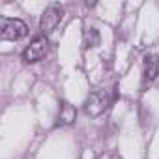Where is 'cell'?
Instances as JSON below:
<instances>
[{
    "label": "cell",
    "instance_id": "6da1fadb",
    "mask_svg": "<svg viewBox=\"0 0 159 159\" xmlns=\"http://www.w3.org/2000/svg\"><path fill=\"white\" fill-rule=\"evenodd\" d=\"M28 34V26L21 19L13 17H2L0 19V38L4 41H17L23 39Z\"/></svg>",
    "mask_w": 159,
    "mask_h": 159
},
{
    "label": "cell",
    "instance_id": "52a82bcc",
    "mask_svg": "<svg viewBox=\"0 0 159 159\" xmlns=\"http://www.w3.org/2000/svg\"><path fill=\"white\" fill-rule=\"evenodd\" d=\"M99 41H101L99 32H98L94 26H86V28H84V34H83V43H84V47H86V49H94V47L99 45Z\"/></svg>",
    "mask_w": 159,
    "mask_h": 159
},
{
    "label": "cell",
    "instance_id": "3957f363",
    "mask_svg": "<svg viewBox=\"0 0 159 159\" xmlns=\"http://www.w3.org/2000/svg\"><path fill=\"white\" fill-rule=\"evenodd\" d=\"M109 107V94L105 90H94L88 98H86V103H84V112L92 118L96 116H101Z\"/></svg>",
    "mask_w": 159,
    "mask_h": 159
},
{
    "label": "cell",
    "instance_id": "277c9868",
    "mask_svg": "<svg viewBox=\"0 0 159 159\" xmlns=\"http://www.w3.org/2000/svg\"><path fill=\"white\" fill-rule=\"evenodd\" d=\"M47 51H49V43H47V38L45 36H38L30 41V45L23 51V60L26 64H36L39 60H43L47 56Z\"/></svg>",
    "mask_w": 159,
    "mask_h": 159
},
{
    "label": "cell",
    "instance_id": "8992f818",
    "mask_svg": "<svg viewBox=\"0 0 159 159\" xmlns=\"http://www.w3.org/2000/svg\"><path fill=\"white\" fill-rule=\"evenodd\" d=\"M75 116H77V111H75L69 103L62 101V105H60V112H58V122H60L62 125H69V124L75 122Z\"/></svg>",
    "mask_w": 159,
    "mask_h": 159
},
{
    "label": "cell",
    "instance_id": "5b68a950",
    "mask_svg": "<svg viewBox=\"0 0 159 159\" xmlns=\"http://www.w3.org/2000/svg\"><path fill=\"white\" fill-rule=\"evenodd\" d=\"M159 77V54H146L142 62V81L144 84L153 83Z\"/></svg>",
    "mask_w": 159,
    "mask_h": 159
},
{
    "label": "cell",
    "instance_id": "7a4b0ae2",
    "mask_svg": "<svg viewBox=\"0 0 159 159\" xmlns=\"http://www.w3.org/2000/svg\"><path fill=\"white\" fill-rule=\"evenodd\" d=\"M64 19V8L60 4H49L45 8V11L41 13L39 19V32L43 36H49L51 32H54V28L60 25V21Z\"/></svg>",
    "mask_w": 159,
    "mask_h": 159
}]
</instances>
